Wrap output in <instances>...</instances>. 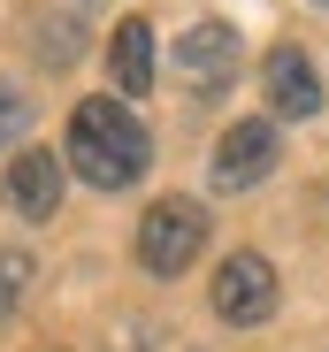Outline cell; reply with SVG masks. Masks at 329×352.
<instances>
[{
	"label": "cell",
	"mask_w": 329,
	"mask_h": 352,
	"mask_svg": "<svg viewBox=\"0 0 329 352\" xmlns=\"http://www.w3.org/2000/svg\"><path fill=\"white\" fill-rule=\"evenodd\" d=\"M146 161H153V138H146V123H138L123 100H84V107L69 115V168L84 176L92 192L138 184Z\"/></svg>",
	"instance_id": "obj_1"
},
{
	"label": "cell",
	"mask_w": 329,
	"mask_h": 352,
	"mask_svg": "<svg viewBox=\"0 0 329 352\" xmlns=\"http://www.w3.org/2000/svg\"><path fill=\"white\" fill-rule=\"evenodd\" d=\"M207 245V207L199 199H153L138 222V268L146 276H184Z\"/></svg>",
	"instance_id": "obj_2"
},
{
	"label": "cell",
	"mask_w": 329,
	"mask_h": 352,
	"mask_svg": "<svg viewBox=\"0 0 329 352\" xmlns=\"http://www.w3.org/2000/svg\"><path fill=\"white\" fill-rule=\"evenodd\" d=\"M276 299H284V283H276V268H268L260 253H230L223 268H214V314L223 322L253 329V322L276 314Z\"/></svg>",
	"instance_id": "obj_3"
},
{
	"label": "cell",
	"mask_w": 329,
	"mask_h": 352,
	"mask_svg": "<svg viewBox=\"0 0 329 352\" xmlns=\"http://www.w3.org/2000/svg\"><path fill=\"white\" fill-rule=\"evenodd\" d=\"M276 123L268 115H253V123H230L223 146H214V192H253L268 168H276Z\"/></svg>",
	"instance_id": "obj_4"
},
{
	"label": "cell",
	"mask_w": 329,
	"mask_h": 352,
	"mask_svg": "<svg viewBox=\"0 0 329 352\" xmlns=\"http://www.w3.org/2000/svg\"><path fill=\"white\" fill-rule=\"evenodd\" d=\"M177 77L192 92H230V77H238V31L230 23H192L177 38Z\"/></svg>",
	"instance_id": "obj_5"
},
{
	"label": "cell",
	"mask_w": 329,
	"mask_h": 352,
	"mask_svg": "<svg viewBox=\"0 0 329 352\" xmlns=\"http://www.w3.org/2000/svg\"><path fill=\"white\" fill-rule=\"evenodd\" d=\"M260 92H268V107H276L284 123H306V115L321 107V77H314V62L299 46H276L260 62Z\"/></svg>",
	"instance_id": "obj_6"
},
{
	"label": "cell",
	"mask_w": 329,
	"mask_h": 352,
	"mask_svg": "<svg viewBox=\"0 0 329 352\" xmlns=\"http://www.w3.org/2000/svg\"><path fill=\"white\" fill-rule=\"evenodd\" d=\"M8 207L23 214V222H46L54 207H62V153H46V146H23L16 161H8Z\"/></svg>",
	"instance_id": "obj_7"
},
{
	"label": "cell",
	"mask_w": 329,
	"mask_h": 352,
	"mask_svg": "<svg viewBox=\"0 0 329 352\" xmlns=\"http://www.w3.org/2000/svg\"><path fill=\"white\" fill-rule=\"evenodd\" d=\"M153 69H161V54H153V23L131 16V23L115 31V85H123V92H153Z\"/></svg>",
	"instance_id": "obj_8"
},
{
	"label": "cell",
	"mask_w": 329,
	"mask_h": 352,
	"mask_svg": "<svg viewBox=\"0 0 329 352\" xmlns=\"http://www.w3.org/2000/svg\"><path fill=\"white\" fill-rule=\"evenodd\" d=\"M31 46H38L46 69H69L77 54H84V23L62 16V8H31Z\"/></svg>",
	"instance_id": "obj_9"
},
{
	"label": "cell",
	"mask_w": 329,
	"mask_h": 352,
	"mask_svg": "<svg viewBox=\"0 0 329 352\" xmlns=\"http://www.w3.org/2000/svg\"><path fill=\"white\" fill-rule=\"evenodd\" d=\"M23 291H31V253L0 245V322H8V314L23 307Z\"/></svg>",
	"instance_id": "obj_10"
},
{
	"label": "cell",
	"mask_w": 329,
	"mask_h": 352,
	"mask_svg": "<svg viewBox=\"0 0 329 352\" xmlns=\"http://www.w3.org/2000/svg\"><path fill=\"white\" fill-rule=\"evenodd\" d=\"M23 123H31V100H23L16 85H0V146H16V138H23Z\"/></svg>",
	"instance_id": "obj_11"
},
{
	"label": "cell",
	"mask_w": 329,
	"mask_h": 352,
	"mask_svg": "<svg viewBox=\"0 0 329 352\" xmlns=\"http://www.w3.org/2000/svg\"><path fill=\"white\" fill-rule=\"evenodd\" d=\"M138 337H146L138 322H115V337H107V352H138Z\"/></svg>",
	"instance_id": "obj_12"
},
{
	"label": "cell",
	"mask_w": 329,
	"mask_h": 352,
	"mask_svg": "<svg viewBox=\"0 0 329 352\" xmlns=\"http://www.w3.org/2000/svg\"><path fill=\"white\" fill-rule=\"evenodd\" d=\"M77 8H107V0H77Z\"/></svg>",
	"instance_id": "obj_13"
},
{
	"label": "cell",
	"mask_w": 329,
	"mask_h": 352,
	"mask_svg": "<svg viewBox=\"0 0 329 352\" xmlns=\"http://www.w3.org/2000/svg\"><path fill=\"white\" fill-rule=\"evenodd\" d=\"M314 8H329V0H314Z\"/></svg>",
	"instance_id": "obj_14"
}]
</instances>
